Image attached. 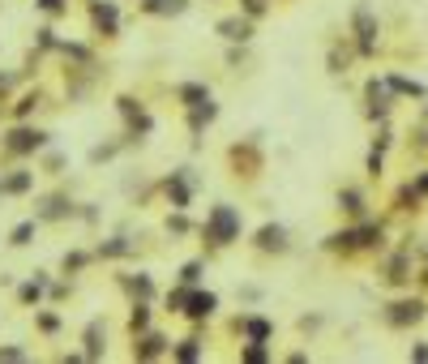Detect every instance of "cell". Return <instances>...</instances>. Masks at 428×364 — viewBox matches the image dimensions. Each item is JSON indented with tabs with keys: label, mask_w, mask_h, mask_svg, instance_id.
<instances>
[{
	"label": "cell",
	"mask_w": 428,
	"mask_h": 364,
	"mask_svg": "<svg viewBox=\"0 0 428 364\" xmlns=\"http://www.w3.org/2000/svg\"><path fill=\"white\" fill-rule=\"evenodd\" d=\"M236 232H240V214L232 206H214L210 218H206V236L214 240V245H232Z\"/></svg>",
	"instance_id": "1"
},
{
	"label": "cell",
	"mask_w": 428,
	"mask_h": 364,
	"mask_svg": "<svg viewBox=\"0 0 428 364\" xmlns=\"http://www.w3.org/2000/svg\"><path fill=\"white\" fill-rule=\"evenodd\" d=\"M214 304H219V300H214V291H193L185 313H189V318H210V313H214Z\"/></svg>",
	"instance_id": "2"
},
{
	"label": "cell",
	"mask_w": 428,
	"mask_h": 364,
	"mask_svg": "<svg viewBox=\"0 0 428 364\" xmlns=\"http://www.w3.org/2000/svg\"><path fill=\"white\" fill-rule=\"evenodd\" d=\"M43 141H47V133H39V129H35V133H31V129H22V133H13V141H9V146H13V150H39Z\"/></svg>",
	"instance_id": "3"
},
{
	"label": "cell",
	"mask_w": 428,
	"mask_h": 364,
	"mask_svg": "<svg viewBox=\"0 0 428 364\" xmlns=\"http://www.w3.org/2000/svg\"><path fill=\"white\" fill-rule=\"evenodd\" d=\"M223 39H232V43H244L248 35H253V31H248V21H240V17H232V21H223Z\"/></svg>",
	"instance_id": "4"
},
{
	"label": "cell",
	"mask_w": 428,
	"mask_h": 364,
	"mask_svg": "<svg viewBox=\"0 0 428 364\" xmlns=\"http://www.w3.org/2000/svg\"><path fill=\"white\" fill-rule=\"evenodd\" d=\"M94 26L108 31V35H116V9H112V5H94Z\"/></svg>",
	"instance_id": "5"
},
{
	"label": "cell",
	"mask_w": 428,
	"mask_h": 364,
	"mask_svg": "<svg viewBox=\"0 0 428 364\" xmlns=\"http://www.w3.org/2000/svg\"><path fill=\"white\" fill-rule=\"evenodd\" d=\"M142 343H146V347H133V356H163V352H167L159 334H150V338H142Z\"/></svg>",
	"instance_id": "6"
},
{
	"label": "cell",
	"mask_w": 428,
	"mask_h": 364,
	"mask_svg": "<svg viewBox=\"0 0 428 364\" xmlns=\"http://www.w3.org/2000/svg\"><path fill=\"white\" fill-rule=\"evenodd\" d=\"M257 240H262V249H283V227H266Z\"/></svg>",
	"instance_id": "7"
},
{
	"label": "cell",
	"mask_w": 428,
	"mask_h": 364,
	"mask_svg": "<svg viewBox=\"0 0 428 364\" xmlns=\"http://www.w3.org/2000/svg\"><path fill=\"white\" fill-rule=\"evenodd\" d=\"M176 356H180V360H197V356H201L197 338H185V347H176Z\"/></svg>",
	"instance_id": "8"
},
{
	"label": "cell",
	"mask_w": 428,
	"mask_h": 364,
	"mask_svg": "<svg viewBox=\"0 0 428 364\" xmlns=\"http://www.w3.org/2000/svg\"><path fill=\"white\" fill-rule=\"evenodd\" d=\"M31 236H35V223H22V227L13 232V245H31Z\"/></svg>",
	"instance_id": "9"
},
{
	"label": "cell",
	"mask_w": 428,
	"mask_h": 364,
	"mask_svg": "<svg viewBox=\"0 0 428 364\" xmlns=\"http://www.w3.org/2000/svg\"><path fill=\"white\" fill-rule=\"evenodd\" d=\"M129 326H133V330H142V326H146V304H137V309H133V318H129Z\"/></svg>",
	"instance_id": "10"
},
{
	"label": "cell",
	"mask_w": 428,
	"mask_h": 364,
	"mask_svg": "<svg viewBox=\"0 0 428 364\" xmlns=\"http://www.w3.org/2000/svg\"><path fill=\"white\" fill-rule=\"evenodd\" d=\"M197 275H201V261H193V266H185V275H180V279H185V283H197Z\"/></svg>",
	"instance_id": "11"
},
{
	"label": "cell",
	"mask_w": 428,
	"mask_h": 364,
	"mask_svg": "<svg viewBox=\"0 0 428 364\" xmlns=\"http://www.w3.org/2000/svg\"><path fill=\"white\" fill-rule=\"evenodd\" d=\"M22 300H26V304L39 300V283H26V287H22Z\"/></svg>",
	"instance_id": "12"
},
{
	"label": "cell",
	"mask_w": 428,
	"mask_h": 364,
	"mask_svg": "<svg viewBox=\"0 0 428 364\" xmlns=\"http://www.w3.org/2000/svg\"><path fill=\"white\" fill-rule=\"evenodd\" d=\"M39 5H43L47 13H60V9H65V0H39Z\"/></svg>",
	"instance_id": "13"
}]
</instances>
